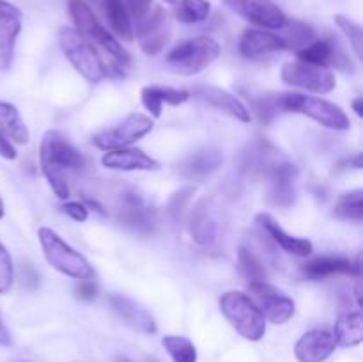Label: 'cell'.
Wrapping results in <instances>:
<instances>
[{"mask_svg": "<svg viewBox=\"0 0 363 362\" xmlns=\"http://www.w3.org/2000/svg\"><path fill=\"white\" fill-rule=\"evenodd\" d=\"M85 163L82 153L69 142V138L59 130H48L39 146V167L48 181L53 194L66 201L69 197L67 172L82 169Z\"/></svg>", "mask_w": 363, "mask_h": 362, "instance_id": "1", "label": "cell"}, {"mask_svg": "<svg viewBox=\"0 0 363 362\" xmlns=\"http://www.w3.org/2000/svg\"><path fill=\"white\" fill-rule=\"evenodd\" d=\"M59 45L77 73L91 84L108 78V62L99 55L98 48L74 27L59 28Z\"/></svg>", "mask_w": 363, "mask_h": 362, "instance_id": "2", "label": "cell"}, {"mask_svg": "<svg viewBox=\"0 0 363 362\" xmlns=\"http://www.w3.org/2000/svg\"><path fill=\"white\" fill-rule=\"evenodd\" d=\"M38 238L46 263L52 268L74 280L94 279V268L87 261V258L71 247L64 238H60L59 233L50 227H39Z\"/></svg>", "mask_w": 363, "mask_h": 362, "instance_id": "3", "label": "cell"}, {"mask_svg": "<svg viewBox=\"0 0 363 362\" xmlns=\"http://www.w3.org/2000/svg\"><path fill=\"white\" fill-rule=\"evenodd\" d=\"M220 311L243 339L257 343L266 334V318L250 295L243 291H227L220 297Z\"/></svg>", "mask_w": 363, "mask_h": 362, "instance_id": "4", "label": "cell"}, {"mask_svg": "<svg viewBox=\"0 0 363 362\" xmlns=\"http://www.w3.org/2000/svg\"><path fill=\"white\" fill-rule=\"evenodd\" d=\"M277 99H279L280 110L307 116L308 119L315 121L328 130L347 131L351 128L347 114L328 99L301 94V92H280L277 94Z\"/></svg>", "mask_w": 363, "mask_h": 362, "instance_id": "5", "label": "cell"}, {"mask_svg": "<svg viewBox=\"0 0 363 362\" xmlns=\"http://www.w3.org/2000/svg\"><path fill=\"white\" fill-rule=\"evenodd\" d=\"M220 57V45L213 38L199 35L186 39L165 57V67L174 75L194 77L211 66Z\"/></svg>", "mask_w": 363, "mask_h": 362, "instance_id": "6", "label": "cell"}, {"mask_svg": "<svg viewBox=\"0 0 363 362\" xmlns=\"http://www.w3.org/2000/svg\"><path fill=\"white\" fill-rule=\"evenodd\" d=\"M69 14L73 18L74 28L80 34H84L89 41L94 43L96 46L103 48V52L113 60H119L121 64L128 66L130 62V55L126 50L123 48L116 35L108 32V28L103 27L99 20L96 18L94 11L84 2V0H69Z\"/></svg>", "mask_w": 363, "mask_h": 362, "instance_id": "7", "label": "cell"}, {"mask_svg": "<svg viewBox=\"0 0 363 362\" xmlns=\"http://www.w3.org/2000/svg\"><path fill=\"white\" fill-rule=\"evenodd\" d=\"M155 128V121L144 114L133 112L130 116L124 117L121 123L113 124V126L105 128V130L98 131L92 135L91 142L94 148L101 149V151H113V149L130 148L135 142L144 138L149 131Z\"/></svg>", "mask_w": 363, "mask_h": 362, "instance_id": "8", "label": "cell"}, {"mask_svg": "<svg viewBox=\"0 0 363 362\" xmlns=\"http://www.w3.org/2000/svg\"><path fill=\"white\" fill-rule=\"evenodd\" d=\"M289 165H293V162L264 138L250 142L247 149L241 153V169L255 180H272L275 174Z\"/></svg>", "mask_w": 363, "mask_h": 362, "instance_id": "9", "label": "cell"}, {"mask_svg": "<svg viewBox=\"0 0 363 362\" xmlns=\"http://www.w3.org/2000/svg\"><path fill=\"white\" fill-rule=\"evenodd\" d=\"M280 77L291 87L303 89V91L314 92V94H328L337 85L335 73L332 70L325 66L301 62V60L284 64Z\"/></svg>", "mask_w": 363, "mask_h": 362, "instance_id": "10", "label": "cell"}, {"mask_svg": "<svg viewBox=\"0 0 363 362\" xmlns=\"http://www.w3.org/2000/svg\"><path fill=\"white\" fill-rule=\"evenodd\" d=\"M133 34H137L138 46L145 55H158L169 45L172 35L169 13L162 6L151 7L144 18L137 20Z\"/></svg>", "mask_w": 363, "mask_h": 362, "instance_id": "11", "label": "cell"}, {"mask_svg": "<svg viewBox=\"0 0 363 362\" xmlns=\"http://www.w3.org/2000/svg\"><path fill=\"white\" fill-rule=\"evenodd\" d=\"M248 290L254 295L252 300L257 304L261 312L264 314L266 322H272L275 325H284L289 322L296 312V304L291 297H287L284 291L269 284L268 280L261 283H250Z\"/></svg>", "mask_w": 363, "mask_h": 362, "instance_id": "12", "label": "cell"}, {"mask_svg": "<svg viewBox=\"0 0 363 362\" xmlns=\"http://www.w3.org/2000/svg\"><path fill=\"white\" fill-rule=\"evenodd\" d=\"M233 13L266 31H280L289 18L273 0H222Z\"/></svg>", "mask_w": 363, "mask_h": 362, "instance_id": "13", "label": "cell"}, {"mask_svg": "<svg viewBox=\"0 0 363 362\" xmlns=\"http://www.w3.org/2000/svg\"><path fill=\"white\" fill-rule=\"evenodd\" d=\"M117 220L128 229L140 234L155 233L158 216L151 206L137 192H124L117 202Z\"/></svg>", "mask_w": 363, "mask_h": 362, "instance_id": "14", "label": "cell"}, {"mask_svg": "<svg viewBox=\"0 0 363 362\" xmlns=\"http://www.w3.org/2000/svg\"><path fill=\"white\" fill-rule=\"evenodd\" d=\"M298 60L315 66H325L328 70L335 67L340 71H353V60L347 55L346 50L340 46V43L335 38H315L311 45L296 52Z\"/></svg>", "mask_w": 363, "mask_h": 362, "instance_id": "15", "label": "cell"}, {"mask_svg": "<svg viewBox=\"0 0 363 362\" xmlns=\"http://www.w3.org/2000/svg\"><path fill=\"white\" fill-rule=\"evenodd\" d=\"M190 96H194L202 105L227 114V116L240 121V123H250L252 114L248 106L238 96L230 94L225 89L215 87V85H195Z\"/></svg>", "mask_w": 363, "mask_h": 362, "instance_id": "16", "label": "cell"}, {"mask_svg": "<svg viewBox=\"0 0 363 362\" xmlns=\"http://www.w3.org/2000/svg\"><path fill=\"white\" fill-rule=\"evenodd\" d=\"M337 343L328 329H312L305 332L294 344V357L298 362H325L335 351Z\"/></svg>", "mask_w": 363, "mask_h": 362, "instance_id": "17", "label": "cell"}, {"mask_svg": "<svg viewBox=\"0 0 363 362\" xmlns=\"http://www.w3.org/2000/svg\"><path fill=\"white\" fill-rule=\"evenodd\" d=\"M255 224L272 238L277 247H280L287 254L298 256V258H307V256L314 252V245H312L311 240L289 234L269 213H257L255 215Z\"/></svg>", "mask_w": 363, "mask_h": 362, "instance_id": "18", "label": "cell"}, {"mask_svg": "<svg viewBox=\"0 0 363 362\" xmlns=\"http://www.w3.org/2000/svg\"><path fill=\"white\" fill-rule=\"evenodd\" d=\"M301 272L307 279L323 280L332 275H354L360 277L362 266L360 258L351 261L346 256H318L305 265H301Z\"/></svg>", "mask_w": 363, "mask_h": 362, "instance_id": "19", "label": "cell"}, {"mask_svg": "<svg viewBox=\"0 0 363 362\" xmlns=\"http://www.w3.org/2000/svg\"><path fill=\"white\" fill-rule=\"evenodd\" d=\"M238 50L245 59H262L266 55L286 50V43L279 34L266 28H247L241 34Z\"/></svg>", "mask_w": 363, "mask_h": 362, "instance_id": "20", "label": "cell"}, {"mask_svg": "<svg viewBox=\"0 0 363 362\" xmlns=\"http://www.w3.org/2000/svg\"><path fill=\"white\" fill-rule=\"evenodd\" d=\"M223 163V155L215 148H204L190 153L177 163L176 170L181 177L190 181L204 180L218 170Z\"/></svg>", "mask_w": 363, "mask_h": 362, "instance_id": "21", "label": "cell"}, {"mask_svg": "<svg viewBox=\"0 0 363 362\" xmlns=\"http://www.w3.org/2000/svg\"><path fill=\"white\" fill-rule=\"evenodd\" d=\"M101 165L112 170H124V172H133V170H158L160 162L147 155L142 149L133 148H121L113 151H105L101 156Z\"/></svg>", "mask_w": 363, "mask_h": 362, "instance_id": "22", "label": "cell"}, {"mask_svg": "<svg viewBox=\"0 0 363 362\" xmlns=\"http://www.w3.org/2000/svg\"><path fill=\"white\" fill-rule=\"evenodd\" d=\"M110 305H112L113 312L126 323L131 329L138 330V332L144 334H156L158 327H156L155 318L151 316V312L147 309H144L142 305H138L137 302L128 298L126 295H110L108 298Z\"/></svg>", "mask_w": 363, "mask_h": 362, "instance_id": "23", "label": "cell"}, {"mask_svg": "<svg viewBox=\"0 0 363 362\" xmlns=\"http://www.w3.org/2000/svg\"><path fill=\"white\" fill-rule=\"evenodd\" d=\"M142 105L155 119L162 117L163 105L179 106L190 99V92L169 85H145L140 91Z\"/></svg>", "mask_w": 363, "mask_h": 362, "instance_id": "24", "label": "cell"}, {"mask_svg": "<svg viewBox=\"0 0 363 362\" xmlns=\"http://www.w3.org/2000/svg\"><path fill=\"white\" fill-rule=\"evenodd\" d=\"M298 176V169L296 165H289L287 169L280 170L279 174L268 180V201L272 202L273 206L277 208H291L294 206L298 197V192H296V181Z\"/></svg>", "mask_w": 363, "mask_h": 362, "instance_id": "25", "label": "cell"}, {"mask_svg": "<svg viewBox=\"0 0 363 362\" xmlns=\"http://www.w3.org/2000/svg\"><path fill=\"white\" fill-rule=\"evenodd\" d=\"M190 234L197 243L211 245L218 236V222H216L208 199L199 201L190 215Z\"/></svg>", "mask_w": 363, "mask_h": 362, "instance_id": "26", "label": "cell"}, {"mask_svg": "<svg viewBox=\"0 0 363 362\" xmlns=\"http://www.w3.org/2000/svg\"><path fill=\"white\" fill-rule=\"evenodd\" d=\"M20 32V16L0 13V71H9L13 66L14 48Z\"/></svg>", "mask_w": 363, "mask_h": 362, "instance_id": "27", "label": "cell"}, {"mask_svg": "<svg viewBox=\"0 0 363 362\" xmlns=\"http://www.w3.org/2000/svg\"><path fill=\"white\" fill-rule=\"evenodd\" d=\"M333 337L337 346L353 348L362 344L363 341V318L360 309L358 311L344 312L339 316L335 327H333Z\"/></svg>", "mask_w": 363, "mask_h": 362, "instance_id": "28", "label": "cell"}, {"mask_svg": "<svg viewBox=\"0 0 363 362\" xmlns=\"http://www.w3.org/2000/svg\"><path fill=\"white\" fill-rule=\"evenodd\" d=\"M99 2L113 34L124 41H133V21L124 4L121 0H99Z\"/></svg>", "mask_w": 363, "mask_h": 362, "instance_id": "29", "label": "cell"}, {"mask_svg": "<svg viewBox=\"0 0 363 362\" xmlns=\"http://www.w3.org/2000/svg\"><path fill=\"white\" fill-rule=\"evenodd\" d=\"M0 131H4L14 144H28L30 141V131L16 106L2 99H0Z\"/></svg>", "mask_w": 363, "mask_h": 362, "instance_id": "30", "label": "cell"}, {"mask_svg": "<svg viewBox=\"0 0 363 362\" xmlns=\"http://www.w3.org/2000/svg\"><path fill=\"white\" fill-rule=\"evenodd\" d=\"M238 266H240L241 275L248 280V284L268 280V272H266L264 263L261 261V258L250 247L241 245L238 248Z\"/></svg>", "mask_w": 363, "mask_h": 362, "instance_id": "31", "label": "cell"}, {"mask_svg": "<svg viewBox=\"0 0 363 362\" xmlns=\"http://www.w3.org/2000/svg\"><path fill=\"white\" fill-rule=\"evenodd\" d=\"M333 215L346 222H362L363 220V190L346 192L339 197Z\"/></svg>", "mask_w": 363, "mask_h": 362, "instance_id": "32", "label": "cell"}, {"mask_svg": "<svg viewBox=\"0 0 363 362\" xmlns=\"http://www.w3.org/2000/svg\"><path fill=\"white\" fill-rule=\"evenodd\" d=\"M280 31H282V34L279 35L286 43V50H294V52L305 48L315 39L314 28L303 21H287L286 27L280 28Z\"/></svg>", "mask_w": 363, "mask_h": 362, "instance_id": "33", "label": "cell"}, {"mask_svg": "<svg viewBox=\"0 0 363 362\" xmlns=\"http://www.w3.org/2000/svg\"><path fill=\"white\" fill-rule=\"evenodd\" d=\"M176 4L177 6L176 11H174V16L181 23H202V21L208 20L209 13H211V4L208 0H179Z\"/></svg>", "mask_w": 363, "mask_h": 362, "instance_id": "34", "label": "cell"}, {"mask_svg": "<svg viewBox=\"0 0 363 362\" xmlns=\"http://www.w3.org/2000/svg\"><path fill=\"white\" fill-rule=\"evenodd\" d=\"M163 348L172 362H197L199 353L195 344L184 336H165L162 339Z\"/></svg>", "mask_w": 363, "mask_h": 362, "instance_id": "35", "label": "cell"}, {"mask_svg": "<svg viewBox=\"0 0 363 362\" xmlns=\"http://www.w3.org/2000/svg\"><path fill=\"white\" fill-rule=\"evenodd\" d=\"M195 192H197V187H194V185H184V187L177 188V190L170 195L169 202H167V215L170 216V220L179 222L183 213L186 212L188 206H190Z\"/></svg>", "mask_w": 363, "mask_h": 362, "instance_id": "36", "label": "cell"}, {"mask_svg": "<svg viewBox=\"0 0 363 362\" xmlns=\"http://www.w3.org/2000/svg\"><path fill=\"white\" fill-rule=\"evenodd\" d=\"M333 20H335V25L340 28V32H342V34L347 38V41H350V46L353 48L354 55H357L358 59H362L363 32H362L360 25H358L357 21L351 20V18L344 16V14H335V16H333Z\"/></svg>", "mask_w": 363, "mask_h": 362, "instance_id": "37", "label": "cell"}, {"mask_svg": "<svg viewBox=\"0 0 363 362\" xmlns=\"http://www.w3.org/2000/svg\"><path fill=\"white\" fill-rule=\"evenodd\" d=\"M250 99L252 110L259 116V119L262 123H269V121L275 119L279 116V112H282L279 106V99H277V94L273 96H248Z\"/></svg>", "mask_w": 363, "mask_h": 362, "instance_id": "38", "label": "cell"}, {"mask_svg": "<svg viewBox=\"0 0 363 362\" xmlns=\"http://www.w3.org/2000/svg\"><path fill=\"white\" fill-rule=\"evenodd\" d=\"M14 283V265L9 251L0 241V295H7Z\"/></svg>", "mask_w": 363, "mask_h": 362, "instance_id": "39", "label": "cell"}, {"mask_svg": "<svg viewBox=\"0 0 363 362\" xmlns=\"http://www.w3.org/2000/svg\"><path fill=\"white\" fill-rule=\"evenodd\" d=\"M62 212L66 213L69 219H73L74 222H87L89 219V208L80 201H64Z\"/></svg>", "mask_w": 363, "mask_h": 362, "instance_id": "40", "label": "cell"}, {"mask_svg": "<svg viewBox=\"0 0 363 362\" xmlns=\"http://www.w3.org/2000/svg\"><path fill=\"white\" fill-rule=\"evenodd\" d=\"M74 297L82 302H92L98 297V286H96L94 280H78L77 286L73 290Z\"/></svg>", "mask_w": 363, "mask_h": 362, "instance_id": "41", "label": "cell"}, {"mask_svg": "<svg viewBox=\"0 0 363 362\" xmlns=\"http://www.w3.org/2000/svg\"><path fill=\"white\" fill-rule=\"evenodd\" d=\"M124 4V7L128 9L131 18L135 20H140L145 14L149 13V9L152 7V0H121Z\"/></svg>", "mask_w": 363, "mask_h": 362, "instance_id": "42", "label": "cell"}, {"mask_svg": "<svg viewBox=\"0 0 363 362\" xmlns=\"http://www.w3.org/2000/svg\"><path fill=\"white\" fill-rule=\"evenodd\" d=\"M20 280L21 287H25V290H35L39 286V275L30 265H21Z\"/></svg>", "mask_w": 363, "mask_h": 362, "instance_id": "43", "label": "cell"}, {"mask_svg": "<svg viewBox=\"0 0 363 362\" xmlns=\"http://www.w3.org/2000/svg\"><path fill=\"white\" fill-rule=\"evenodd\" d=\"M0 156L4 160H16L18 156L16 146H14V142L4 131H0Z\"/></svg>", "mask_w": 363, "mask_h": 362, "instance_id": "44", "label": "cell"}, {"mask_svg": "<svg viewBox=\"0 0 363 362\" xmlns=\"http://www.w3.org/2000/svg\"><path fill=\"white\" fill-rule=\"evenodd\" d=\"M11 344H13V339H11L9 330L4 325V319L0 316V346H11Z\"/></svg>", "mask_w": 363, "mask_h": 362, "instance_id": "45", "label": "cell"}, {"mask_svg": "<svg viewBox=\"0 0 363 362\" xmlns=\"http://www.w3.org/2000/svg\"><path fill=\"white\" fill-rule=\"evenodd\" d=\"M0 13H7V14H14V16H21L20 9H18L14 4L7 2V0H0Z\"/></svg>", "mask_w": 363, "mask_h": 362, "instance_id": "46", "label": "cell"}, {"mask_svg": "<svg viewBox=\"0 0 363 362\" xmlns=\"http://www.w3.org/2000/svg\"><path fill=\"white\" fill-rule=\"evenodd\" d=\"M351 106H353L354 114H357L358 117H363V98H362V96L354 98L353 102H351Z\"/></svg>", "mask_w": 363, "mask_h": 362, "instance_id": "47", "label": "cell"}, {"mask_svg": "<svg viewBox=\"0 0 363 362\" xmlns=\"http://www.w3.org/2000/svg\"><path fill=\"white\" fill-rule=\"evenodd\" d=\"M351 163H353L354 169H362V155H360V153H358V155L354 156L353 160H351Z\"/></svg>", "mask_w": 363, "mask_h": 362, "instance_id": "48", "label": "cell"}, {"mask_svg": "<svg viewBox=\"0 0 363 362\" xmlns=\"http://www.w3.org/2000/svg\"><path fill=\"white\" fill-rule=\"evenodd\" d=\"M4 215H6V206H4V199L0 195V220L4 219Z\"/></svg>", "mask_w": 363, "mask_h": 362, "instance_id": "49", "label": "cell"}, {"mask_svg": "<svg viewBox=\"0 0 363 362\" xmlns=\"http://www.w3.org/2000/svg\"><path fill=\"white\" fill-rule=\"evenodd\" d=\"M116 362H133V361H130V358H126V357H117Z\"/></svg>", "mask_w": 363, "mask_h": 362, "instance_id": "50", "label": "cell"}, {"mask_svg": "<svg viewBox=\"0 0 363 362\" xmlns=\"http://www.w3.org/2000/svg\"><path fill=\"white\" fill-rule=\"evenodd\" d=\"M165 2H167V4H176L177 0H165Z\"/></svg>", "mask_w": 363, "mask_h": 362, "instance_id": "51", "label": "cell"}]
</instances>
